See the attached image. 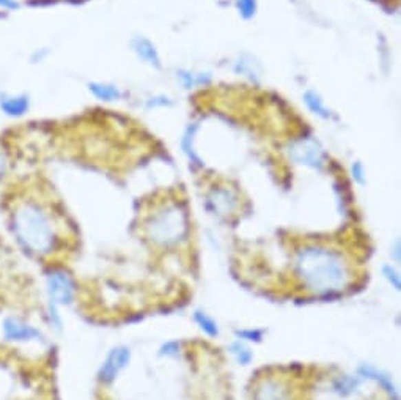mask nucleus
<instances>
[{
  "mask_svg": "<svg viewBox=\"0 0 401 400\" xmlns=\"http://www.w3.org/2000/svg\"><path fill=\"white\" fill-rule=\"evenodd\" d=\"M294 275L307 292L318 297L342 293L353 281V268L342 252L326 244H307L296 252Z\"/></svg>",
  "mask_w": 401,
  "mask_h": 400,
  "instance_id": "obj_1",
  "label": "nucleus"
},
{
  "mask_svg": "<svg viewBox=\"0 0 401 400\" xmlns=\"http://www.w3.org/2000/svg\"><path fill=\"white\" fill-rule=\"evenodd\" d=\"M12 232L19 248L30 257L47 259L60 246V233L52 213L36 200H24L12 215Z\"/></svg>",
  "mask_w": 401,
  "mask_h": 400,
  "instance_id": "obj_2",
  "label": "nucleus"
},
{
  "mask_svg": "<svg viewBox=\"0 0 401 400\" xmlns=\"http://www.w3.org/2000/svg\"><path fill=\"white\" fill-rule=\"evenodd\" d=\"M147 237L159 248H175L189 235V221L180 205H167L158 210L147 222Z\"/></svg>",
  "mask_w": 401,
  "mask_h": 400,
  "instance_id": "obj_3",
  "label": "nucleus"
},
{
  "mask_svg": "<svg viewBox=\"0 0 401 400\" xmlns=\"http://www.w3.org/2000/svg\"><path fill=\"white\" fill-rule=\"evenodd\" d=\"M46 292L49 301L57 306H69L74 303L78 287L74 277L63 268H51L46 273Z\"/></svg>",
  "mask_w": 401,
  "mask_h": 400,
  "instance_id": "obj_4",
  "label": "nucleus"
},
{
  "mask_svg": "<svg viewBox=\"0 0 401 400\" xmlns=\"http://www.w3.org/2000/svg\"><path fill=\"white\" fill-rule=\"evenodd\" d=\"M2 336L12 344H32L45 342V334L40 328L18 315H8L2 320Z\"/></svg>",
  "mask_w": 401,
  "mask_h": 400,
  "instance_id": "obj_5",
  "label": "nucleus"
},
{
  "mask_svg": "<svg viewBox=\"0 0 401 400\" xmlns=\"http://www.w3.org/2000/svg\"><path fill=\"white\" fill-rule=\"evenodd\" d=\"M252 400H296V392L287 378L269 375L257 381Z\"/></svg>",
  "mask_w": 401,
  "mask_h": 400,
  "instance_id": "obj_6",
  "label": "nucleus"
},
{
  "mask_svg": "<svg viewBox=\"0 0 401 400\" xmlns=\"http://www.w3.org/2000/svg\"><path fill=\"white\" fill-rule=\"evenodd\" d=\"M129 361L131 350L128 347H124V345L113 347L101 363L100 370H98V381L102 385H111L120 375V372L129 364Z\"/></svg>",
  "mask_w": 401,
  "mask_h": 400,
  "instance_id": "obj_7",
  "label": "nucleus"
},
{
  "mask_svg": "<svg viewBox=\"0 0 401 400\" xmlns=\"http://www.w3.org/2000/svg\"><path fill=\"white\" fill-rule=\"evenodd\" d=\"M208 205H210V208L216 215L227 216L230 213H233L235 208L238 207V197H236L232 189H213L210 196H208Z\"/></svg>",
  "mask_w": 401,
  "mask_h": 400,
  "instance_id": "obj_8",
  "label": "nucleus"
},
{
  "mask_svg": "<svg viewBox=\"0 0 401 400\" xmlns=\"http://www.w3.org/2000/svg\"><path fill=\"white\" fill-rule=\"evenodd\" d=\"M291 156H293L298 162L305 164V166L320 169L324 164L323 151L320 150V147L309 140L298 142V144L293 147V150H291Z\"/></svg>",
  "mask_w": 401,
  "mask_h": 400,
  "instance_id": "obj_9",
  "label": "nucleus"
},
{
  "mask_svg": "<svg viewBox=\"0 0 401 400\" xmlns=\"http://www.w3.org/2000/svg\"><path fill=\"white\" fill-rule=\"evenodd\" d=\"M359 374L364 378H368V380H375L378 385L389 394L390 399L398 400V392H397V388H395L393 385L392 378H390L387 374H384L382 370H379L370 364H364L359 367Z\"/></svg>",
  "mask_w": 401,
  "mask_h": 400,
  "instance_id": "obj_10",
  "label": "nucleus"
},
{
  "mask_svg": "<svg viewBox=\"0 0 401 400\" xmlns=\"http://www.w3.org/2000/svg\"><path fill=\"white\" fill-rule=\"evenodd\" d=\"M30 107V100L25 95H3L0 96V109L8 117H23Z\"/></svg>",
  "mask_w": 401,
  "mask_h": 400,
  "instance_id": "obj_11",
  "label": "nucleus"
},
{
  "mask_svg": "<svg viewBox=\"0 0 401 400\" xmlns=\"http://www.w3.org/2000/svg\"><path fill=\"white\" fill-rule=\"evenodd\" d=\"M134 49H136V52L145 60V62L155 65V67L158 68L161 67L155 46H153L148 40H145V38H137V40H134Z\"/></svg>",
  "mask_w": 401,
  "mask_h": 400,
  "instance_id": "obj_12",
  "label": "nucleus"
},
{
  "mask_svg": "<svg viewBox=\"0 0 401 400\" xmlns=\"http://www.w3.org/2000/svg\"><path fill=\"white\" fill-rule=\"evenodd\" d=\"M90 92L95 95L98 100L101 101H115L122 96V93L117 89L115 85H109V84H100V82H91L89 85Z\"/></svg>",
  "mask_w": 401,
  "mask_h": 400,
  "instance_id": "obj_13",
  "label": "nucleus"
},
{
  "mask_svg": "<svg viewBox=\"0 0 401 400\" xmlns=\"http://www.w3.org/2000/svg\"><path fill=\"white\" fill-rule=\"evenodd\" d=\"M194 320L197 322V325H199L203 331H205L208 336L211 337H216L219 336V326H217V322L206 314V312L203 310H195L194 314Z\"/></svg>",
  "mask_w": 401,
  "mask_h": 400,
  "instance_id": "obj_14",
  "label": "nucleus"
},
{
  "mask_svg": "<svg viewBox=\"0 0 401 400\" xmlns=\"http://www.w3.org/2000/svg\"><path fill=\"white\" fill-rule=\"evenodd\" d=\"M230 352H232V355L235 356V359L238 361L241 366L250 364V361L254 359V355H252L250 348L241 341H236L230 345Z\"/></svg>",
  "mask_w": 401,
  "mask_h": 400,
  "instance_id": "obj_15",
  "label": "nucleus"
},
{
  "mask_svg": "<svg viewBox=\"0 0 401 400\" xmlns=\"http://www.w3.org/2000/svg\"><path fill=\"white\" fill-rule=\"evenodd\" d=\"M360 385V380L356 377H342L335 381V391H337L340 396H349L353 394L357 388Z\"/></svg>",
  "mask_w": 401,
  "mask_h": 400,
  "instance_id": "obj_16",
  "label": "nucleus"
},
{
  "mask_svg": "<svg viewBox=\"0 0 401 400\" xmlns=\"http://www.w3.org/2000/svg\"><path fill=\"white\" fill-rule=\"evenodd\" d=\"M305 103L309 104V107L315 114L321 115V117H324V118L329 117V111H327L326 107H324V104L320 100V96L315 95V93H313V92H307L305 93Z\"/></svg>",
  "mask_w": 401,
  "mask_h": 400,
  "instance_id": "obj_17",
  "label": "nucleus"
},
{
  "mask_svg": "<svg viewBox=\"0 0 401 400\" xmlns=\"http://www.w3.org/2000/svg\"><path fill=\"white\" fill-rule=\"evenodd\" d=\"M58 306L54 304L49 301L47 303V317H49V323H51L54 330L62 331V317L58 314Z\"/></svg>",
  "mask_w": 401,
  "mask_h": 400,
  "instance_id": "obj_18",
  "label": "nucleus"
},
{
  "mask_svg": "<svg viewBox=\"0 0 401 400\" xmlns=\"http://www.w3.org/2000/svg\"><path fill=\"white\" fill-rule=\"evenodd\" d=\"M382 275H384V277L387 279L390 286H392V288H395L398 292V290L401 288V279L398 276V273L395 271V268L390 266V265H384L382 266Z\"/></svg>",
  "mask_w": 401,
  "mask_h": 400,
  "instance_id": "obj_19",
  "label": "nucleus"
},
{
  "mask_svg": "<svg viewBox=\"0 0 401 400\" xmlns=\"http://www.w3.org/2000/svg\"><path fill=\"white\" fill-rule=\"evenodd\" d=\"M238 7L244 18H252L255 14V0H238Z\"/></svg>",
  "mask_w": 401,
  "mask_h": 400,
  "instance_id": "obj_20",
  "label": "nucleus"
},
{
  "mask_svg": "<svg viewBox=\"0 0 401 400\" xmlns=\"http://www.w3.org/2000/svg\"><path fill=\"white\" fill-rule=\"evenodd\" d=\"M236 336L244 339V341L260 342L261 337H263V331H260V330H243V331H236Z\"/></svg>",
  "mask_w": 401,
  "mask_h": 400,
  "instance_id": "obj_21",
  "label": "nucleus"
},
{
  "mask_svg": "<svg viewBox=\"0 0 401 400\" xmlns=\"http://www.w3.org/2000/svg\"><path fill=\"white\" fill-rule=\"evenodd\" d=\"M180 352V344L178 342H167L166 345L162 347V355H167V356H177Z\"/></svg>",
  "mask_w": 401,
  "mask_h": 400,
  "instance_id": "obj_22",
  "label": "nucleus"
},
{
  "mask_svg": "<svg viewBox=\"0 0 401 400\" xmlns=\"http://www.w3.org/2000/svg\"><path fill=\"white\" fill-rule=\"evenodd\" d=\"M7 167H8L7 156H5V153L0 150V178H2L5 173H7Z\"/></svg>",
  "mask_w": 401,
  "mask_h": 400,
  "instance_id": "obj_23",
  "label": "nucleus"
},
{
  "mask_svg": "<svg viewBox=\"0 0 401 400\" xmlns=\"http://www.w3.org/2000/svg\"><path fill=\"white\" fill-rule=\"evenodd\" d=\"M353 173H354V177H356L357 182L364 183V171H362V166L359 162L354 164V166H353Z\"/></svg>",
  "mask_w": 401,
  "mask_h": 400,
  "instance_id": "obj_24",
  "label": "nucleus"
},
{
  "mask_svg": "<svg viewBox=\"0 0 401 400\" xmlns=\"http://www.w3.org/2000/svg\"><path fill=\"white\" fill-rule=\"evenodd\" d=\"M0 7L5 10H14L18 8V2L16 0H0Z\"/></svg>",
  "mask_w": 401,
  "mask_h": 400,
  "instance_id": "obj_25",
  "label": "nucleus"
}]
</instances>
